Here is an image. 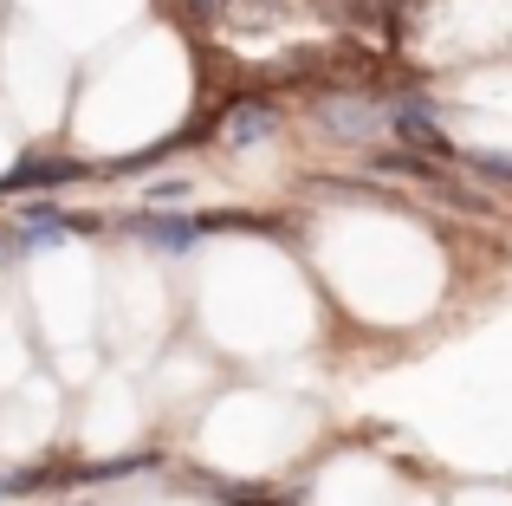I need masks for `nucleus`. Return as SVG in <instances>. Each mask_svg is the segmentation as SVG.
I'll use <instances>...</instances> for the list:
<instances>
[{"mask_svg":"<svg viewBox=\"0 0 512 506\" xmlns=\"http://www.w3.org/2000/svg\"><path fill=\"white\" fill-rule=\"evenodd\" d=\"M260 130H273V111H266V104H253V111H240L234 124H227V137H234V143H253Z\"/></svg>","mask_w":512,"mask_h":506,"instance_id":"f03ea898","label":"nucleus"},{"mask_svg":"<svg viewBox=\"0 0 512 506\" xmlns=\"http://www.w3.org/2000/svg\"><path fill=\"white\" fill-rule=\"evenodd\" d=\"M376 124H383V104H370V98H331L325 104V130L344 143H370Z\"/></svg>","mask_w":512,"mask_h":506,"instance_id":"f257e3e1","label":"nucleus"}]
</instances>
